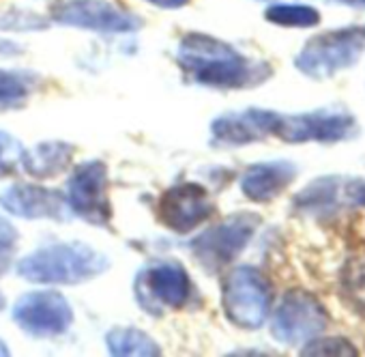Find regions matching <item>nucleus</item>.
Returning <instances> with one entry per match:
<instances>
[{"instance_id":"10","label":"nucleus","mask_w":365,"mask_h":357,"mask_svg":"<svg viewBox=\"0 0 365 357\" xmlns=\"http://www.w3.org/2000/svg\"><path fill=\"white\" fill-rule=\"evenodd\" d=\"M52 22L108 35L133 33L142 26L138 16L118 9L108 0H63L52 7Z\"/></svg>"},{"instance_id":"13","label":"nucleus","mask_w":365,"mask_h":357,"mask_svg":"<svg viewBox=\"0 0 365 357\" xmlns=\"http://www.w3.org/2000/svg\"><path fill=\"white\" fill-rule=\"evenodd\" d=\"M279 112L264 108H247L241 112H226L211 123L213 146H245L273 136Z\"/></svg>"},{"instance_id":"14","label":"nucleus","mask_w":365,"mask_h":357,"mask_svg":"<svg viewBox=\"0 0 365 357\" xmlns=\"http://www.w3.org/2000/svg\"><path fill=\"white\" fill-rule=\"evenodd\" d=\"M0 207L7 213L24 220H69L71 209L61 192L33 186L16 183L0 194Z\"/></svg>"},{"instance_id":"30","label":"nucleus","mask_w":365,"mask_h":357,"mask_svg":"<svg viewBox=\"0 0 365 357\" xmlns=\"http://www.w3.org/2000/svg\"><path fill=\"white\" fill-rule=\"evenodd\" d=\"M3 308H5V295L0 293V310H3Z\"/></svg>"},{"instance_id":"23","label":"nucleus","mask_w":365,"mask_h":357,"mask_svg":"<svg viewBox=\"0 0 365 357\" xmlns=\"http://www.w3.org/2000/svg\"><path fill=\"white\" fill-rule=\"evenodd\" d=\"M22 142L7 131H0V178L16 172V168L22 164Z\"/></svg>"},{"instance_id":"12","label":"nucleus","mask_w":365,"mask_h":357,"mask_svg":"<svg viewBox=\"0 0 365 357\" xmlns=\"http://www.w3.org/2000/svg\"><path fill=\"white\" fill-rule=\"evenodd\" d=\"M215 207L209 192L198 183H178L161 194L157 205L159 222L178 235L192 233L213 216Z\"/></svg>"},{"instance_id":"1","label":"nucleus","mask_w":365,"mask_h":357,"mask_svg":"<svg viewBox=\"0 0 365 357\" xmlns=\"http://www.w3.org/2000/svg\"><path fill=\"white\" fill-rule=\"evenodd\" d=\"M176 63L198 84L220 91L250 89L271 78L267 63L250 61L230 44L205 33H190L180 39Z\"/></svg>"},{"instance_id":"16","label":"nucleus","mask_w":365,"mask_h":357,"mask_svg":"<svg viewBox=\"0 0 365 357\" xmlns=\"http://www.w3.org/2000/svg\"><path fill=\"white\" fill-rule=\"evenodd\" d=\"M297 178V166L288 159L252 164L241 174V192L252 203H269L277 198Z\"/></svg>"},{"instance_id":"5","label":"nucleus","mask_w":365,"mask_h":357,"mask_svg":"<svg viewBox=\"0 0 365 357\" xmlns=\"http://www.w3.org/2000/svg\"><path fill=\"white\" fill-rule=\"evenodd\" d=\"M359 134V121L354 114L335 108H318L301 114H279L273 136L288 144L320 142L335 144L352 140Z\"/></svg>"},{"instance_id":"7","label":"nucleus","mask_w":365,"mask_h":357,"mask_svg":"<svg viewBox=\"0 0 365 357\" xmlns=\"http://www.w3.org/2000/svg\"><path fill=\"white\" fill-rule=\"evenodd\" d=\"M260 226V216L256 213H235L222 224L200 233L192 241V252L196 261L207 271H220L232 261L239 258V254L247 248L252 237L256 235V228Z\"/></svg>"},{"instance_id":"29","label":"nucleus","mask_w":365,"mask_h":357,"mask_svg":"<svg viewBox=\"0 0 365 357\" xmlns=\"http://www.w3.org/2000/svg\"><path fill=\"white\" fill-rule=\"evenodd\" d=\"M0 355H9V348H7V344H5L3 338H0Z\"/></svg>"},{"instance_id":"20","label":"nucleus","mask_w":365,"mask_h":357,"mask_svg":"<svg viewBox=\"0 0 365 357\" xmlns=\"http://www.w3.org/2000/svg\"><path fill=\"white\" fill-rule=\"evenodd\" d=\"M264 20L282 29H314L320 24L322 16L312 5L299 3H273L264 9Z\"/></svg>"},{"instance_id":"25","label":"nucleus","mask_w":365,"mask_h":357,"mask_svg":"<svg viewBox=\"0 0 365 357\" xmlns=\"http://www.w3.org/2000/svg\"><path fill=\"white\" fill-rule=\"evenodd\" d=\"M16 241H18V231L14 228V224L7 218L0 216V254L11 250L16 246Z\"/></svg>"},{"instance_id":"15","label":"nucleus","mask_w":365,"mask_h":357,"mask_svg":"<svg viewBox=\"0 0 365 357\" xmlns=\"http://www.w3.org/2000/svg\"><path fill=\"white\" fill-rule=\"evenodd\" d=\"M348 203V178L339 174H324L309 181L294 198L292 209L303 218L324 220L335 216Z\"/></svg>"},{"instance_id":"17","label":"nucleus","mask_w":365,"mask_h":357,"mask_svg":"<svg viewBox=\"0 0 365 357\" xmlns=\"http://www.w3.org/2000/svg\"><path fill=\"white\" fill-rule=\"evenodd\" d=\"M73 146L63 140H46L33 149H24L22 168L35 178H54L71 164Z\"/></svg>"},{"instance_id":"2","label":"nucleus","mask_w":365,"mask_h":357,"mask_svg":"<svg viewBox=\"0 0 365 357\" xmlns=\"http://www.w3.org/2000/svg\"><path fill=\"white\" fill-rule=\"evenodd\" d=\"M110 269L106 254L86 243H52L26 254L18 276L35 284H82Z\"/></svg>"},{"instance_id":"19","label":"nucleus","mask_w":365,"mask_h":357,"mask_svg":"<svg viewBox=\"0 0 365 357\" xmlns=\"http://www.w3.org/2000/svg\"><path fill=\"white\" fill-rule=\"evenodd\" d=\"M341 297L352 312L365 318V252L350 256L339 273Z\"/></svg>"},{"instance_id":"3","label":"nucleus","mask_w":365,"mask_h":357,"mask_svg":"<svg viewBox=\"0 0 365 357\" xmlns=\"http://www.w3.org/2000/svg\"><path fill=\"white\" fill-rule=\"evenodd\" d=\"M365 26L329 31L312 37L294 56V67L312 80H329L361 61Z\"/></svg>"},{"instance_id":"21","label":"nucleus","mask_w":365,"mask_h":357,"mask_svg":"<svg viewBox=\"0 0 365 357\" xmlns=\"http://www.w3.org/2000/svg\"><path fill=\"white\" fill-rule=\"evenodd\" d=\"M33 93V76L0 69V108H16Z\"/></svg>"},{"instance_id":"24","label":"nucleus","mask_w":365,"mask_h":357,"mask_svg":"<svg viewBox=\"0 0 365 357\" xmlns=\"http://www.w3.org/2000/svg\"><path fill=\"white\" fill-rule=\"evenodd\" d=\"M0 29H5V31H43V29H48V22L41 16L11 9V11L0 14Z\"/></svg>"},{"instance_id":"22","label":"nucleus","mask_w":365,"mask_h":357,"mask_svg":"<svg viewBox=\"0 0 365 357\" xmlns=\"http://www.w3.org/2000/svg\"><path fill=\"white\" fill-rule=\"evenodd\" d=\"M356 346L346 340V338H337V336H329V338H320L316 336L314 340L305 342V346L301 348V355L307 357H318V355H331V357H352L356 355Z\"/></svg>"},{"instance_id":"27","label":"nucleus","mask_w":365,"mask_h":357,"mask_svg":"<svg viewBox=\"0 0 365 357\" xmlns=\"http://www.w3.org/2000/svg\"><path fill=\"white\" fill-rule=\"evenodd\" d=\"M153 7H159V9H182L190 5V0H146Z\"/></svg>"},{"instance_id":"6","label":"nucleus","mask_w":365,"mask_h":357,"mask_svg":"<svg viewBox=\"0 0 365 357\" xmlns=\"http://www.w3.org/2000/svg\"><path fill=\"white\" fill-rule=\"evenodd\" d=\"M329 325L324 306L305 288H290L271 318V336L286 346H299L320 336Z\"/></svg>"},{"instance_id":"26","label":"nucleus","mask_w":365,"mask_h":357,"mask_svg":"<svg viewBox=\"0 0 365 357\" xmlns=\"http://www.w3.org/2000/svg\"><path fill=\"white\" fill-rule=\"evenodd\" d=\"M348 203L365 207V178H348Z\"/></svg>"},{"instance_id":"8","label":"nucleus","mask_w":365,"mask_h":357,"mask_svg":"<svg viewBox=\"0 0 365 357\" xmlns=\"http://www.w3.org/2000/svg\"><path fill=\"white\" fill-rule=\"evenodd\" d=\"M67 205L73 216L93 226H110L112 205L108 198V168L99 159L76 166L67 181Z\"/></svg>"},{"instance_id":"11","label":"nucleus","mask_w":365,"mask_h":357,"mask_svg":"<svg viewBox=\"0 0 365 357\" xmlns=\"http://www.w3.org/2000/svg\"><path fill=\"white\" fill-rule=\"evenodd\" d=\"M14 323L31 336L65 333L73 321L69 301L56 291H35L22 295L14 306Z\"/></svg>"},{"instance_id":"28","label":"nucleus","mask_w":365,"mask_h":357,"mask_svg":"<svg viewBox=\"0 0 365 357\" xmlns=\"http://www.w3.org/2000/svg\"><path fill=\"white\" fill-rule=\"evenodd\" d=\"M337 3L346 5V7H356V9H365V0H337Z\"/></svg>"},{"instance_id":"18","label":"nucleus","mask_w":365,"mask_h":357,"mask_svg":"<svg viewBox=\"0 0 365 357\" xmlns=\"http://www.w3.org/2000/svg\"><path fill=\"white\" fill-rule=\"evenodd\" d=\"M110 355L114 357H155L161 353L159 344L135 327H114L106 336Z\"/></svg>"},{"instance_id":"9","label":"nucleus","mask_w":365,"mask_h":357,"mask_svg":"<svg viewBox=\"0 0 365 357\" xmlns=\"http://www.w3.org/2000/svg\"><path fill=\"white\" fill-rule=\"evenodd\" d=\"M138 303L153 316L161 314L163 308L178 310L192 297V280L180 263L163 261L144 267L135 278Z\"/></svg>"},{"instance_id":"4","label":"nucleus","mask_w":365,"mask_h":357,"mask_svg":"<svg viewBox=\"0 0 365 357\" xmlns=\"http://www.w3.org/2000/svg\"><path fill=\"white\" fill-rule=\"evenodd\" d=\"M271 301V284L256 267L241 265L228 273L222 291V306L232 325L250 331L260 329L269 318Z\"/></svg>"}]
</instances>
